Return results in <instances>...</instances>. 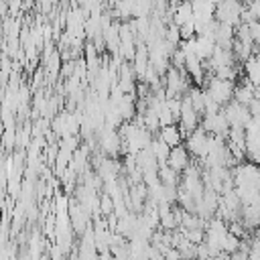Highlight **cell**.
Listing matches in <instances>:
<instances>
[{"label":"cell","mask_w":260,"mask_h":260,"mask_svg":"<svg viewBox=\"0 0 260 260\" xmlns=\"http://www.w3.org/2000/svg\"><path fill=\"white\" fill-rule=\"evenodd\" d=\"M240 244H242V238H238L236 234H232V232L228 230V234H225L223 240H221V250L228 252V254H232V252H236V250L240 248Z\"/></svg>","instance_id":"5bb4252c"},{"label":"cell","mask_w":260,"mask_h":260,"mask_svg":"<svg viewBox=\"0 0 260 260\" xmlns=\"http://www.w3.org/2000/svg\"><path fill=\"white\" fill-rule=\"evenodd\" d=\"M209 136H211V134H209L203 126H197V128L185 138V146L189 148V152H191L193 158L201 160V158H205V156L209 154Z\"/></svg>","instance_id":"3957f363"},{"label":"cell","mask_w":260,"mask_h":260,"mask_svg":"<svg viewBox=\"0 0 260 260\" xmlns=\"http://www.w3.org/2000/svg\"><path fill=\"white\" fill-rule=\"evenodd\" d=\"M215 51V39L213 37H207V35H197L195 37V53L199 59H209Z\"/></svg>","instance_id":"30bf717a"},{"label":"cell","mask_w":260,"mask_h":260,"mask_svg":"<svg viewBox=\"0 0 260 260\" xmlns=\"http://www.w3.org/2000/svg\"><path fill=\"white\" fill-rule=\"evenodd\" d=\"M254 83L244 75L242 77V83H236V89H234V100L236 102H240V104H244V106H248L254 98H256V93H254Z\"/></svg>","instance_id":"9c48e42d"},{"label":"cell","mask_w":260,"mask_h":260,"mask_svg":"<svg viewBox=\"0 0 260 260\" xmlns=\"http://www.w3.org/2000/svg\"><path fill=\"white\" fill-rule=\"evenodd\" d=\"M63 2H67V0H63Z\"/></svg>","instance_id":"ffe728a7"},{"label":"cell","mask_w":260,"mask_h":260,"mask_svg":"<svg viewBox=\"0 0 260 260\" xmlns=\"http://www.w3.org/2000/svg\"><path fill=\"white\" fill-rule=\"evenodd\" d=\"M213 39H215V45L225 47V49H232V45L236 41V26L225 24V22H217Z\"/></svg>","instance_id":"52a82bcc"},{"label":"cell","mask_w":260,"mask_h":260,"mask_svg":"<svg viewBox=\"0 0 260 260\" xmlns=\"http://www.w3.org/2000/svg\"><path fill=\"white\" fill-rule=\"evenodd\" d=\"M167 162H169L173 169H177L179 173H183V171L191 165V152H189V148H187L185 144H177V146H173L171 152H169Z\"/></svg>","instance_id":"8992f818"},{"label":"cell","mask_w":260,"mask_h":260,"mask_svg":"<svg viewBox=\"0 0 260 260\" xmlns=\"http://www.w3.org/2000/svg\"><path fill=\"white\" fill-rule=\"evenodd\" d=\"M205 85H203V89L217 102V104H221V106H225L228 102H232L234 100V89H236V81H232V79H219V77H215V75H209V77H205Z\"/></svg>","instance_id":"6da1fadb"},{"label":"cell","mask_w":260,"mask_h":260,"mask_svg":"<svg viewBox=\"0 0 260 260\" xmlns=\"http://www.w3.org/2000/svg\"><path fill=\"white\" fill-rule=\"evenodd\" d=\"M242 2H244V0H242Z\"/></svg>","instance_id":"44dd1931"},{"label":"cell","mask_w":260,"mask_h":260,"mask_svg":"<svg viewBox=\"0 0 260 260\" xmlns=\"http://www.w3.org/2000/svg\"><path fill=\"white\" fill-rule=\"evenodd\" d=\"M150 148H152V152L156 154V158H158V162H167V158H169V152H171V148L173 146H169L162 138H152V142H150Z\"/></svg>","instance_id":"4fadbf2b"},{"label":"cell","mask_w":260,"mask_h":260,"mask_svg":"<svg viewBox=\"0 0 260 260\" xmlns=\"http://www.w3.org/2000/svg\"><path fill=\"white\" fill-rule=\"evenodd\" d=\"M193 16H195L193 2H191V0H181V2H179V6H177V8H175V12H173V22L181 26V24H185V22L193 20Z\"/></svg>","instance_id":"8fae6325"},{"label":"cell","mask_w":260,"mask_h":260,"mask_svg":"<svg viewBox=\"0 0 260 260\" xmlns=\"http://www.w3.org/2000/svg\"><path fill=\"white\" fill-rule=\"evenodd\" d=\"M179 30H181V39H183V41H187V39H193V37H197V28H195V18H193V20H189V22H185V24H181V26H179Z\"/></svg>","instance_id":"2e32d148"},{"label":"cell","mask_w":260,"mask_h":260,"mask_svg":"<svg viewBox=\"0 0 260 260\" xmlns=\"http://www.w3.org/2000/svg\"><path fill=\"white\" fill-rule=\"evenodd\" d=\"M248 26H250V32H252L254 43H260V18H256V20L248 22Z\"/></svg>","instance_id":"e0dca14e"},{"label":"cell","mask_w":260,"mask_h":260,"mask_svg":"<svg viewBox=\"0 0 260 260\" xmlns=\"http://www.w3.org/2000/svg\"><path fill=\"white\" fill-rule=\"evenodd\" d=\"M158 177L165 185H171V187L181 185V173L177 169H173L169 162H158Z\"/></svg>","instance_id":"7c38bea8"},{"label":"cell","mask_w":260,"mask_h":260,"mask_svg":"<svg viewBox=\"0 0 260 260\" xmlns=\"http://www.w3.org/2000/svg\"><path fill=\"white\" fill-rule=\"evenodd\" d=\"M242 10H244L242 0H217L213 16H215L217 22H225V24L238 26L242 22Z\"/></svg>","instance_id":"7a4b0ae2"},{"label":"cell","mask_w":260,"mask_h":260,"mask_svg":"<svg viewBox=\"0 0 260 260\" xmlns=\"http://www.w3.org/2000/svg\"><path fill=\"white\" fill-rule=\"evenodd\" d=\"M158 138H162L169 146H177V144H183V132H181V126H179V122H173V124H167V126H160V130H158V134H156Z\"/></svg>","instance_id":"ba28073f"},{"label":"cell","mask_w":260,"mask_h":260,"mask_svg":"<svg viewBox=\"0 0 260 260\" xmlns=\"http://www.w3.org/2000/svg\"><path fill=\"white\" fill-rule=\"evenodd\" d=\"M116 209V203H114V197L110 195V193H102L100 195V211L104 213V215H110L112 211Z\"/></svg>","instance_id":"9a60e30c"},{"label":"cell","mask_w":260,"mask_h":260,"mask_svg":"<svg viewBox=\"0 0 260 260\" xmlns=\"http://www.w3.org/2000/svg\"><path fill=\"white\" fill-rule=\"evenodd\" d=\"M246 8L252 12L254 18H260V0H252V2H244Z\"/></svg>","instance_id":"ac0fdd59"},{"label":"cell","mask_w":260,"mask_h":260,"mask_svg":"<svg viewBox=\"0 0 260 260\" xmlns=\"http://www.w3.org/2000/svg\"><path fill=\"white\" fill-rule=\"evenodd\" d=\"M221 110H223V114L228 116V120H230L232 126H242V128H246V124L252 120L250 108L244 106V104H240V102H236V100L228 102Z\"/></svg>","instance_id":"5b68a950"},{"label":"cell","mask_w":260,"mask_h":260,"mask_svg":"<svg viewBox=\"0 0 260 260\" xmlns=\"http://www.w3.org/2000/svg\"><path fill=\"white\" fill-rule=\"evenodd\" d=\"M248 108H250L252 118H260V98H254V100L248 104Z\"/></svg>","instance_id":"d6986e66"},{"label":"cell","mask_w":260,"mask_h":260,"mask_svg":"<svg viewBox=\"0 0 260 260\" xmlns=\"http://www.w3.org/2000/svg\"><path fill=\"white\" fill-rule=\"evenodd\" d=\"M201 126H203L207 132L219 134V136H225V138H228L230 128H232V124H230L228 116L223 114V110H219V112H215V114H203V116H201Z\"/></svg>","instance_id":"277c9868"}]
</instances>
